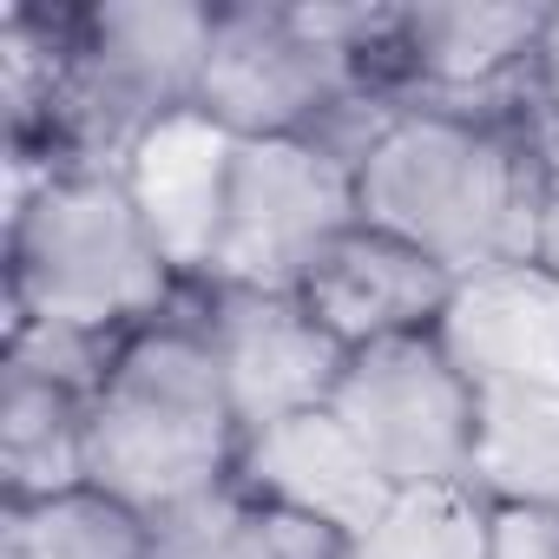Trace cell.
<instances>
[{
  "label": "cell",
  "instance_id": "cell-3",
  "mask_svg": "<svg viewBox=\"0 0 559 559\" xmlns=\"http://www.w3.org/2000/svg\"><path fill=\"white\" fill-rule=\"evenodd\" d=\"M243 428L224 395L198 290L165 317L119 336L106 376L86 395V487L158 520L224 480H237Z\"/></svg>",
  "mask_w": 559,
  "mask_h": 559
},
{
  "label": "cell",
  "instance_id": "cell-14",
  "mask_svg": "<svg viewBox=\"0 0 559 559\" xmlns=\"http://www.w3.org/2000/svg\"><path fill=\"white\" fill-rule=\"evenodd\" d=\"M467 480L493 507L559 513V395H546V389H480Z\"/></svg>",
  "mask_w": 559,
  "mask_h": 559
},
{
  "label": "cell",
  "instance_id": "cell-9",
  "mask_svg": "<svg viewBox=\"0 0 559 559\" xmlns=\"http://www.w3.org/2000/svg\"><path fill=\"white\" fill-rule=\"evenodd\" d=\"M237 145L243 139H230L217 119H204L198 106H178L158 126H145L139 145L119 165L152 243L165 250L178 284H191V290L211 284V263H217V243H224Z\"/></svg>",
  "mask_w": 559,
  "mask_h": 559
},
{
  "label": "cell",
  "instance_id": "cell-10",
  "mask_svg": "<svg viewBox=\"0 0 559 559\" xmlns=\"http://www.w3.org/2000/svg\"><path fill=\"white\" fill-rule=\"evenodd\" d=\"M435 343L474 389L559 395V276L533 257L461 276L435 323Z\"/></svg>",
  "mask_w": 559,
  "mask_h": 559
},
{
  "label": "cell",
  "instance_id": "cell-12",
  "mask_svg": "<svg viewBox=\"0 0 559 559\" xmlns=\"http://www.w3.org/2000/svg\"><path fill=\"white\" fill-rule=\"evenodd\" d=\"M237 487L263 507H284L323 526H343L349 539L389 507V480L382 467L362 454V441L336 421V408H310L290 421H270L257 435H243L237 454Z\"/></svg>",
  "mask_w": 559,
  "mask_h": 559
},
{
  "label": "cell",
  "instance_id": "cell-8",
  "mask_svg": "<svg viewBox=\"0 0 559 559\" xmlns=\"http://www.w3.org/2000/svg\"><path fill=\"white\" fill-rule=\"evenodd\" d=\"M546 8L513 0H428L395 8L389 34V99L395 106H487L507 86H533Z\"/></svg>",
  "mask_w": 559,
  "mask_h": 559
},
{
  "label": "cell",
  "instance_id": "cell-15",
  "mask_svg": "<svg viewBox=\"0 0 559 559\" xmlns=\"http://www.w3.org/2000/svg\"><path fill=\"white\" fill-rule=\"evenodd\" d=\"M356 559H493V500L474 480L395 487L356 533Z\"/></svg>",
  "mask_w": 559,
  "mask_h": 559
},
{
  "label": "cell",
  "instance_id": "cell-16",
  "mask_svg": "<svg viewBox=\"0 0 559 559\" xmlns=\"http://www.w3.org/2000/svg\"><path fill=\"white\" fill-rule=\"evenodd\" d=\"M152 520L99 487H73L34 507H8L0 559H145Z\"/></svg>",
  "mask_w": 559,
  "mask_h": 559
},
{
  "label": "cell",
  "instance_id": "cell-21",
  "mask_svg": "<svg viewBox=\"0 0 559 559\" xmlns=\"http://www.w3.org/2000/svg\"><path fill=\"white\" fill-rule=\"evenodd\" d=\"M546 152L559 158V119H546Z\"/></svg>",
  "mask_w": 559,
  "mask_h": 559
},
{
  "label": "cell",
  "instance_id": "cell-11",
  "mask_svg": "<svg viewBox=\"0 0 559 559\" xmlns=\"http://www.w3.org/2000/svg\"><path fill=\"white\" fill-rule=\"evenodd\" d=\"M297 297L343 349H369V343H395V336H435V323L454 297V276L435 257H421L415 243H402L376 224H356L323 250V263L304 276Z\"/></svg>",
  "mask_w": 559,
  "mask_h": 559
},
{
  "label": "cell",
  "instance_id": "cell-13",
  "mask_svg": "<svg viewBox=\"0 0 559 559\" xmlns=\"http://www.w3.org/2000/svg\"><path fill=\"white\" fill-rule=\"evenodd\" d=\"M86 487V395L8 362L0 376V493L34 507Z\"/></svg>",
  "mask_w": 559,
  "mask_h": 559
},
{
  "label": "cell",
  "instance_id": "cell-7",
  "mask_svg": "<svg viewBox=\"0 0 559 559\" xmlns=\"http://www.w3.org/2000/svg\"><path fill=\"white\" fill-rule=\"evenodd\" d=\"M198 317H204V336H211V356H217V376H224V395H230L243 435L330 408L349 349L310 317V304L297 290L204 284Z\"/></svg>",
  "mask_w": 559,
  "mask_h": 559
},
{
  "label": "cell",
  "instance_id": "cell-6",
  "mask_svg": "<svg viewBox=\"0 0 559 559\" xmlns=\"http://www.w3.org/2000/svg\"><path fill=\"white\" fill-rule=\"evenodd\" d=\"M330 408L362 441V454L382 467L389 487L467 480L480 389L448 362L435 336H395V343L349 349Z\"/></svg>",
  "mask_w": 559,
  "mask_h": 559
},
{
  "label": "cell",
  "instance_id": "cell-20",
  "mask_svg": "<svg viewBox=\"0 0 559 559\" xmlns=\"http://www.w3.org/2000/svg\"><path fill=\"white\" fill-rule=\"evenodd\" d=\"M533 263H546L559 276V158L546 165V191H539V224H533Z\"/></svg>",
  "mask_w": 559,
  "mask_h": 559
},
{
  "label": "cell",
  "instance_id": "cell-2",
  "mask_svg": "<svg viewBox=\"0 0 559 559\" xmlns=\"http://www.w3.org/2000/svg\"><path fill=\"white\" fill-rule=\"evenodd\" d=\"M8 171V323L119 343L191 290L152 243L119 171L27 152H14Z\"/></svg>",
  "mask_w": 559,
  "mask_h": 559
},
{
  "label": "cell",
  "instance_id": "cell-17",
  "mask_svg": "<svg viewBox=\"0 0 559 559\" xmlns=\"http://www.w3.org/2000/svg\"><path fill=\"white\" fill-rule=\"evenodd\" d=\"M145 559H263V513L237 480H224V487L158 513Z\"/></svg>",
  "mask_w": 559,
  "mask_h": 559
},
{
  "label": "cell",
  "instance_id": "cell-19",
  "mask_svg": "<svg viewBox=\"0 0 559 559\" xmlns=\"http://www.w3.org/2000/svg\"><path fill=\"white\" fill-rule=\"evenodd\" d=\"M533 106L546 119H559V8H546V34H539V60H533Z\"/></svg>",
  "mask_w": 559,
  "mask_h": 559
},
{
  "label": "cell",
  "instance_id": "cell-5",
  "mask_svg": "<svg viewBox=\"0 0 559 559\" xmlns=\"http://www.w3.org/2000/svg\"><path fill=\"white\" fill-rule=\"evenodd\" d=\"M349 99L356 73L330 40H317L304 8H263V0L217 8L191 106L230 139H323Z\"/></svg>",
  "mask_w": 559,
  "mask_h": 559
},
{
  "label": "cell",
  "instance_id": "cell-4",
  "mask_svg": "<svg viewBox=\"0 0 559 559\" xmlns=\"http://www.w3.org/2000/svg\"><path fill=\"white\" fill-rule=\"evenodd\" d=\"M356 158L330 139H250L237 145L224 243L211 284L230 290H304L323 250L356 230Z\"/></svg>",
  "mask_w": 559,
  "mask_h": 559
},
{
  "label": "cell",
  "instance_id": "cell-18",
  "mask_svg": "<svg viewBox=\"0 0 559 559\" xmlns=\"http://www.w3.org/2000/svg\"><path fill=\"white\" fill-rule=\"evenodd\" d=\"M493 559H559V513L493 507Z\"/></svg>",
  "mask_w": 559,
  "mask_h": 559
},
{
  "label": "cell",
  "instance_id": "cell-1",
  "mask_svg": "<svg viewBox=\"0 0 559 559\" xmlns=\"http://www.w3.org/2000/svg\"><path fill=\"white\" fill-rule=\"evenodd\" d=\"M546 165V119L415 99L395 106L356 152V211L461 284L533 257Z\"/></svg>",
  "mask_w": 559,
  "mask_h": 559
}]
</instances>
